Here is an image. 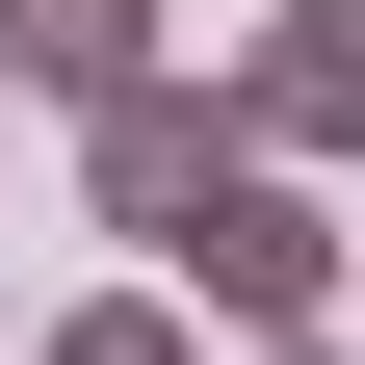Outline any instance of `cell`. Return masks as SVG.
I'll use <instances>...</instances> for the list:
<instances>
[{
	"mask_svg": "<svg viewBox=\"0 0 365 365\" xmlns=\"http://www.w3.org/2000/svg\"><path fill=\"white\" fill-rule=\"evenodd\" d=\"M339 261H365V235L313 209V157H235V182L157 235V287L209 313V339H313V313H339Z\"/></svg>",
	"mask_w": 365,
	"mask_h": 365,
	"instance_id": "6da1fadb",
	"label": "cell"
},
{
	"mask_svg": "<svg viewBox=\"0 0 365 365\" xmlns=\"http://www.w3.org/2000/svg\"><path fill=\"white\" fill-rule=\"evenodd\" d=\"M235 157H261V130H235V78H182V53L78 105V209H105L130 261H157V235H182V209H209V182H235Z\"/></svg>",
	"mask_w": 365,
	"mask_h": 365,
	"instance_id": "7a4b0ae2",
	"label": "cell"
},
{
	"mask_svg": "<svg viewBox=\"0 0 365 365\" xmlns=\"http://www.w3.org/2000/svg\"><path fill=\"white\" fill-rule=\"evenodd\" d=\"M235 130H261V157H313V182L365 157V0H287V26H235Z\"/></svg>",
	"mask_w": 365,
	"mask_h": 365,
	"instance_id": "3957f363",
	"label": "cell"
},
{
	"mask_svg": "<svg viewBox=\"0 0 365 365\" xmlns=\"http://www.w3.org/2000/svg\"><path fill=\"white\" fill-rule=\"evenodd\" d=\"M182 0H0V105H105V78H157Z\"/></svg>",
	"mask_w": 365,
	"mask_h": 365,
	"instance_id": "277c9868",
	"label": "cell"
},
{
	"mask_svg": "<svg viewBox=\"0 0 365 365\" xmlns=\"http://www.w3.org/2000/svg\"><path fill=\"white\" fill-rule=\"evenodd\" d=\"M26 365H209V313H182V287H78Z\"/></svg>",
	"mask_w": 365,
	"mask_h": 365,
	"instance_id": "5b68a950",
	"label": "cell"
},
{
	"mask_svg": "<svg viewBox=\"0 0 365 365\" xmlns=\"http://www.w3.org/2000/svg\"><path fill=\"white\" fill-rule=\"evenodd\" d=\"M235 365H365V339H339V313H313V339H235Z\"/></svg>",
	"mask_w": 365,
	"mask_h": 365,
	"instance_id": "8992f818",
	"label": "cell"
},
{
	"mask_svg": "<svg viewBox=\"0 0 365 365\" xmlns=\"http://www.w3.org/2000/svg\"><path fill=\"white\" fill-rule=\"evenodd\" d=\"M339 339H365V261H339Z\"/></svg>",
	"mask_w": 365,
	"mask_h": 365,
	"instance_id": "52a82bcc",
	"label": "cell"
}]
</instances>
